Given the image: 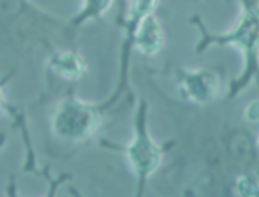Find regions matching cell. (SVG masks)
Instances as JSON below:
<instances>
[{
  "mask_svg": "<svg viewBox=\"0 0 259 197\" xmlns=\"http://www.w3.org/2000/svg\"><path fill=\"white\" fill-rule=\"evenodd\" d=\"M47 67L58 78L67 81L81 80L89 70L85 57L76 50H56L47 57Z\"/></svg>",
  "mask_w": 259,
  "mask_h": 197,
  "instance_id": "cell-6",
  "label": "cell"
},
{
  "mask_svg": "<svg viewBox=\"0 0 259 197\" xmlns=\"http://www.w3.org/2000/svg\"><path fill=\"white\" fill-rule=\"evenodd\" d=\"M255 144H257V149H259V133H257V139H255Z\"/></svg>",
  "mask_w": 259,
  "mask_h": 197,
  "instance_id": "cell-12",
  "label": "cell"
},
{
  "mask_svg": "<svg viewBox=\"0 0 259 197\" xmlns=\"http://www.w3.org/2000/svg\"><path fill=\"white\" fill-rule=\"evenodd\" d=\"M233 193L241 197H254L259 195V177L254 173H241L235 179L233 184Z\"/></svg>",
  "mask_w": 259,
  "mask_h": 197,
  "instance_id": "cell-9",
  "label": "cell"
},
{
  "mask_svg": "<svg viewBox=\"0 0 259 197\" xmlns=\"http://www.w3.org/2000/svg\"><path fill=\"white\" fill-rule=\"evenodd\" d=\"M159 0H128L126 4V30H128V39L134 32L135 24L146 15L156 13Z\"/></svg>",
  "mask_w": 259,
  "mask_h": 197,
  "instance_id": "cell-8",
  "label": "cell"
},
{
  "mask_svg": "<svg viewBox=\"0 0 259 197\" xmlns=\"http://www.w3.org/2000/svg\"><path fill=\"white\" fill-rule=\"evenodd\" d=\"M122 4H124V6H126V4H128V0H122Z\"/></svg>",
  "mask_w": 259,
  "mask_h": 197,
  "instance_id": "cell-13",
  "label": "cell"
},
{
  "mask_svg": "<svg viewBox=\"0 0 259 197\" xmlns=\"http://www.w3.org/2000/svg\"><path fill=\"white\" fill-rule=\"evenodd\" d=\"M239 19L228 32L213 33L205 30L200 19H191L202 33L196 44L198 53L211 46H233L243 55V72L230 83L228 98H237L252 81L259 83V0H239Z\"/></svg>",
  "mask_w": 259,
  "mask_h": 197,
  "instance_id": "cell-1",
  "label": "cell"
},
{
  "mask_svg": "<svg viewBox=\"0 0 259 197\" xmlns=\"http://www.w3.org/2000/svg\"><path fill=\"white\" fill-rule=\"evenodd\" d=\"M4 85H6V81H0V112L4 111V107H6V92H4Z\"/></svg>",
  "mask_w": 259,
  "mask_h": 197,
  "instance_id": "cell-11",
  "label": "cell"
},
{
  "mask_svg": "<svg viewBox=\"0 0 259 197\" xmlns=\"http://www.w3.org/2000/svg\"><path fill=\"white\" fill-rule=\"evenodd\" d=\"M128 43L132 44V48H135L145 57H154L161 52L165 46V30L156 13L143 17L135 24Z\"/></svg>",
  "mask_w": 259,
  "mask_h": 197,
  "instance_id": "cell-5",
  "label": "cell"
},
{
  "mask_svg": "<svg viewBox=\"0 0 259 197\" xmlns=\"http://www.w3.org/2000/svg\"><path fill=\"white\" fill-rule=\"evenodd\" d=\"M102 109L76 96H67L58 103L52 114V135L61 142L80 144L93 139L102 127Z\"/></svg>",
  "mask_w": 259,
  "mask_h": 197,
  "instance_id": "cell-2",
  "label": "cell"
},
{
  "mask_svg": "<svg viewBox=\"0 0 259 197\" xmlns=\"http://www.w3.org/2000/svg\"><path fill=\"white\" fill-rule=\"evenodd\" d=\"M124 157L128 160L130 168L137 179V193H143L146 182L150 181L154 173L159 170V166L165 157V149L159 142L152 139L148 129V107L146 101H139L137 114L134 123V137L124 148Z\"/></svg>",
  "mask_w": 259,
  "mask_h": 197,
  "instance_id": "cell-3",
  "label": "cell"
},
{
  "mask_svg": "<svg viewBox=\"0 0 259 197\" xmlns=\"http://www.w3.org/2000/svg\"><path fill=\"white\" fill-rule=\"evenodd\" d=\"M243 118L248 123H259V98L248 101L243 111Z\"/></svg>",
  "mask_w": 259,
  "mask_h": 197,
  "instance_id": "cell-10",
  "label": "cell"
},
{
  "mask_svg": "<svg viewBox=\"0 0 259 197\" xmlns=\"http://www.w3.org/2000/svg\"><path fill=\"white\" fill-rule=\"evenodd\" d=\"M113 2L115 0H81L80 11L70 19V22L80 26V24H85L89 21H98L111 10Z\"/></svg>",
  "mask_w": 259,
  "mask_h": 197,
  "instance_id": "cell-7",
  "label": "cell"
},
{
  "mask_svg": "<svg viewBox=\"0 0 259 197\" xmlns=\"http://www.w3.org/2000/svg\"><path fill=\"white\" fill-rule=\"evenodd\" d=\"M176 83L182 96L194 105H209L221 94V78L211 69H180Z\"/></svg>",
  "mask_w": 259,
  "mask_h": 197,
  "instance_id": "cell-4",
  "label": "cell"
}]
</instances>
